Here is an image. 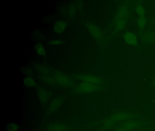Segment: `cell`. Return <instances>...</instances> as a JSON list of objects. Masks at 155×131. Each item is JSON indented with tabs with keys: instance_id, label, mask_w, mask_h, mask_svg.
Returning a JSON list of instances; mask_svg holds the SVG:
<instances>
[{
	"instance_id": "obj_10",
	"label": "cell",
	"mask_w": 155,
	"mask_h": 131,
	"mask_svg": "<svg viewBox=\"0 0 155 131\" xmlns=\"http://www.w3.org/2000/svg\"><path fill=\"white\" fill-rule=\"evenodd\" d=\"M128 8L125 5L121 6L117 11L116 15V18L118 19H124V17L126 16L127 13Z\"/></svg>"
},
{
	"instance_id": "obj_6",
	"label": "cell",
	"mask_w": 155,
	"mask_h": 131,
	"mask_svg": "<svg viewBox=\"0 0 155 131\" xmlns=\"http://www.w3.org/2000/svg\"><path fill=\"white\" fill-rule=\"evenodd\" d=\"M86 26L88 29L91 35L95 38L99 39L101 38L102 36V34L100 30L99 29L97 25H94L92 23L88 22L86 25Z\"/></svg>"
},
{
	"instance_id": "obj_8",
	"label": "cell",
	"mask_w": 155,
	"mask_h": 131,
	"mask_svg": "<svg viewBox=\"0 0 155 131\" xmlns=\"http://www.w3.org/2000/svg\"><path fill=\"white\" fill-rule=\"evenodd\" d=\"M67 23L63 20L57 21L54 25V31L56 33L61 34L63 33L67 28Z\"/></svg>"
},
{
	"instance_id": "obj_21",
	"label": "cell",
	"mask_w": 155,
	"mask_h": 131,
	"mask_svg": "<svg viewBox=\"0 0 155 131\" xmlns=\"http://www.w3.org/2000/svg\"><path fill=\"white\" fill-rule=\"evenodd\" d=\"M114 131H127L126 130H124V129H122V128H118L117 129H116L114 130Z\"/></svg>"
},
{
	"instance_id": "obj_1",
	"label": "cell",
	"mask_w": 155,
	"mask_h": 131,
	"mask_svg": "<svg viewBox=\"0 0 155 131\" xmlns=\"http://www.w3.org/2000/svg\"><path fill=\"white\" fill-rule=\"evenodd\" d=\"M132 118L131 114L126 112L116 113L110 116L105 121L104 126L105 128L109 129L115 126L117 123L123 122Z\"/></svg>"
},
{
	"instance_id": "obj_19",
	"label": "cell",
	"mask_w": 155,
	"mask_h": 131,
	"mask_svg": "<svg viewBox=\"0 0 155 131\" xmlns=\"http://www.w3.org/2000/svg\"><path fill=\"white\" fill-rule=\"evenodd\" d=\"M136 12L140 17L144 16L145 14V10L143 6L139 5L136 8Z\"/></svg>"
},
{
	"instance_id": "obj_20",
	"label": "cell",
	"mask_w": 155,
	"mask_h": 131,
	"mask_svg": "<svg viewBox=\"0 0 155 131\" xmlns=\"http://www.w3.org/2000/svg\"><path fill=\"white\" fill-rule=\"evenodd\" d=\"M62 43V41L60 40H54L50 41L49 45H59Z\"/></svg>"
},
{
	"instance_id": "obj_5",
	"label": "cell",
	"mask_w": 155,
	"mask_h": 131,
	"mask_svg": "<svg viewBox=\"0 0 155 131\" xmlns=\"http://www.w3.org/2000/svg\"><path fill=\"white\" fill-rule=\"evenodd\" d=\"M54 80L59 84L63 86H70L72 84V81L69 77L60 73H57L54 75Z\"/></svg>"
},
{
	"instance_id": "obj_13",
	"label": "cell",
	"mask_w": 155,
	"mask_h": 131,
	"mask_svg": "<svg viewBox=\"0 0 155 131\" xmlns=\"http://www.w3.org/2000/svg\"><path fill=\"white\" fill-rule=\"evenodd\" d=\"M142 38L145 42H152L155 40V34L152 32H147L143 35Z\"/></svg>"
},
{
	"instance_id": "obj_3",
	"label": "cell",
	"mask_w": 155,
	"mask_h": 131,
	"mask_svg": "<svg viewBox=\"0 0 155 131\" xmlns=\"http://www.w3.org/2000/svg\"><path fill=\"white\" fill-rule=\"evenodd\" d=\"M100 88V86L98 85L82 82L78 86L77 91L80 93H89L97 91Z\"/></svg>"
},
{
	"instance_id": "obj_18",
	"label": "cell",
	"mask_w": 155,
	"mask_h": 131,
	"mask_svg": "<svg viewBox=\"0 0 155 131\" xmlns=\"http://www.w3.org/2000/svg\"><path fill=\"white\" fill-rule=\"evenodd\" d=\"M146 23H147V19H146V17H144V16L140 17L138 19V25L140 29H141V30L145 27Z\"/></svg>"
},
{
	"instance_id": "obj_12",
	"label": "cell",
	"mask_w": 155,
	"mask_h": 131,
	"mask_svg": "<svg viewBox=\"0 0 155 131\" xmlns=\"http://www.w3.org/2000/svg\"><path fill=\"white\" fill-rule=\"evenodd\" d=\"M35 50L37 54L40 56H45L46 54V51L44 46L40 43L37 44L35 45Z\"/></svg>"
},
{
	"instance_id": "obj_24",
	"label": "cell",
	"mask_w": 155,
	"mask_h": 131,
	"mask_svg": "<svg viewBox=\"0 0 155 131\" xmlns=\"http://www.w3.org/2000/svg\"><path fill=\"white\" fill-rule=\"evenodd\" d=\"M154 24H155V21H154Z\"/></svg>"
},
{
	"instance_id": "obj_22",
	"label": "cell",
	"mask_w": 155,
	"mask_h": 131,
	"mask_svg": "<svg viewBox=\"0 0 155 131\" xmlns=\"http://www.w3.org/2000/svg\"><path fill=\"white\" fill-rule=\"evenodd\" d=\"M140 131V130H138V129H137V130H132V131Z\"/></svg>"
},
{
	"instance_id": "obj_4",
	"label": "cell",
	"mask_w": 155,
	"mask_h": 131,
	"mask_svg": "<svg viewBox=\"0 0 155 131\" xmlns=\"http://www.w3.org/2000/svg\"><path fill=\"white\" fill-rule=\"evenodd\" d=\"M77 79H79L82 82L89 83L92 84L99 85L101 83L100 79L96 76L92 75L81 74L76 75L75 76Z\"/></svg>"
},
{
	"instance_id": "obj_16",
	"label": "cell",
	"mask_w": 155,
	"mask_h": 131,
	"mask_svg": "<svg viewBox=\"0 0 155 131\" xmlns=\"http://www.w3.org/2000/svg\"><path fill=\"white\" fill-rule=\"evenodd\" d=\"M64 126L59 124H54L51 125L49 127V131H64Z\"/></svg>"
},
{
	"instance_id": "obj_15",
	"label": "cell",
	"mask_w": 155,
	"mask_h": 131,
	"mask_svg": "<svg viewBox=\"0 0 155 131\" xmlns=\"http://www.w3.org/2000/svg\"><path fill=\"white\" fill-rule=\"evenodd\" d=\"M126 22L125 19H118L115 22V26L117 30H121L124 29L126 26Z\"/></svg>"
},
{
	"instance_id": "obj_14",
	"label": "cell",
	"mask_w": 155,
	"mask_h": 131,
	"mask_svg": "<svg viewBox=\"0 0 155 131\" xmlns=\"http://www.w3.org/2000/svg\"><path fill=\"white\" fill-rule=\"evenodd\" d=\"M61 101L60 99H54L50 105V110L51 111H55L59 108L61 104Z\"/></svg>"
},
{
	"instance_id": "obj_11",
	"label": "cell",
	"mask_w": 155,
	"mask_h": 131,
	"mask_svg": "<svg viewBox=\"0 0 155 131\" xmlns=\"http://www.w3.org/2000/svg\"><path fill=\"white\" fill-rule=\"evenodd\" d=\"M23 83L24 85L28 87H34L36 85L35 80L32 77L30 76L25 77L23 79Z\"/></svg>"
},
{
	"instance_id": "obj_9",
	"label": "cell",
	"mask_w": 155,
	"mask_h": 131,
	"mask_svg": "<svg viewBox=\"0 0 155 131\" xmlns=\"http://www.w3.org/2000/svg\"><path fill=\"white\" fill-rule=\"evenodd\" d=\"M38 96L40 101L42 103H45L49 98V93L46 89L40 88L38 92Z\"/></svg>"
},
{
	"instance_id": "obj_7",
	"label": "cell",
	"mask_w": 155,
	"mask_h": 131,
	"mask_svg": "<svg viewBox=\"0 0 155 131\" xmlns=\"http://www.w3.org/2000/svg\"><path fill=\"white\" fill-rule=\"evenodd\" d=\"M123 37L125 42L130 45H135L137 44V36L132 33L127 32L124 34Z\"/></svg>"
},
{
	"instance_id": "obj_2",
	"label": "cell",
	"mask_w": 155,
	"mask_h": 131,
	"mask_svg": "<svg viewBox=\"0 0 155 131\" xmlns=\"http://www.w3.org/2000/svg\"><path fill=\"white\" fill-rule=\"evenodd\" d=\"M143 125V123L140 121L130 119L122 122L119 128H122L127 131H130L139 129Z\"/></svg>"
},
{
	"instance_id": "obj_17",
	"label": "cell",
	"mask_w": 155,
	"mask_h": 131,
	"mask_svg": "<svg viewBox=\"0 0 155 131\" xmlns=\"http://www.w3.org/2000/svg\"><path fill=\"white\" fill-rule=\"evenodd\" d=\"M6 131H18L19 126L18 125L14 123H10L6 126Z\"/></svg>"
},
{
	"instance_id": "obj_23",
	"label": "cell",
	"mask_w": 155,
	"mask_h": 131,
	"mask_svg": "<svg viewBox=\"0 0 155 131\" xmlns=\"http://www.w3.org/2000/svg\"><path fill=\"white\" fill-rule=\"evenodd\" d=\"M153 84L155 86V79L154 80V81H153Z\"/></svg>"
}]
</instances>
